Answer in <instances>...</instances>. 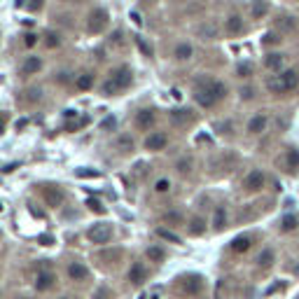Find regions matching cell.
<instances>
[{
    "mask_svg": "<svg viewBox=\"0 0 299 299\" xmlns=\"http://www.w3.org/2000/svg\"><path fill=\"white\" fill-rule=\"evenodd\" d=\"M145 276H147V271H145V264H143V262H136V264H131V269H129V281H131L133 285H140V283H145Z\"/></svg>",
    "mask_w": 299,
    "mask_h": 299,
    "instance_id": "cell-9",
    "label": "cell"
},
{
    "mask_svg": "<svg viewBox=\"0 0 299 299\" xmlns=\"http://www.w3.org/2000/svg\"><path fill=\"white\" fill-rule=\"evenodd\" d=\"M201 288H204V281H201L199 276H187L183 278V290L187 294H199Z\"/></svg>",
    "mask_w": 299,
    "mask_h": 299,
    "instance_id": "cell-10",
    "label": "cell"
},
{
    "mask_svg": "<svg viewBox=\"0 0 299 299\" xmlns=\"http://www.w3.org/2000/svg\"><path fill=\"white\" fill-rule=\"evenodd\" d=\"M206 87H208L213 94L217 96V101H222L225 96H227V87H225L222 82H217V80H206Z\"/></svg>",
    "mask_w": 299,
    "mask_h": 299,
    "instance_id": "cell-21",
    "label": "cell"
},
{
    "mask_svg": "<svg viewBox=\"0 0 299 299\" xmlns=\"http://www.w3.org/2000/svg\"><path fill=\"white\" fill-rule=\"evenodd\" d=\"M173 56H176L178 61H187L189 56H192V47H189L187 42L178 44V47H176V52H173Z\"/></svg>",
    "mask_w": 299,
    "mask_h": 299,
    "instance_id": "cell-22",
    "label": "cell"
},
{
    "mask_svg": "<svg viewBox=\"0 0 299 299\" xmlns=\"http://www.w3.org/2000/svg\"><path fill=\"white\" fill-rule=\"evenodd\" d=\"M283 63H285V56L278 54V52H271V54H266V59H264V66L269 68V70H276V72H281Z\"/></svg>",
    "mask_w": 299,
    "mask_h": 299,
    "instance_id": "cell-11",
    "label": "cell"
},
{
    "mask_svg": "<svg viewBox=\"0 0 299 299\" xmlns=\"http://www.w3.org/2000/svg\"><path fill=\"white\" fill-rule=\"evenodd\" d=\"M106 26H108V12H106V10L91 12V17H89V31H94V33H101V31H103Z\"/></svg>",
    "mask_w": 299,
    "mask_h": 299,
    "instance_id": "cell-5",
    "label": "cell"
},
{
    "mask_svg": "<svg viewBox=\"0 0 299 299\" xmlns=\"http://www.w3.org/2000/svg\"><path fill=\"white\" fill-rule=\"evenodd\" d=\"M294 227H297V217H294V215H285V217H283V229H285V232H292Z\"/></svg>",
    "mask_w": 299,
    "mask_h": 299,
    "instance_id": "cell-31",
    "label": "cell"
},
{
    "mask_svg": "<svg viewBox=\"0 0 299 299\" xmlns=\"http://www.w3.org/2000/svg\"><path fill=\"white\" fill-rule=\"evenodd\" d=\"M257 262H260L262 266H271V264H273V250L264 248V250L260 253V257H257Z\"/></svg>",
    "mask_w": 299,
    "mask_h": 299,
    "instance_id": "cell-30",
    "label": "cell"
},
{
    "mask_svg": "<svg viewBox=\"0 0 299 299\" xmlns=\"http://www.w3.org/2000/svg\"><path fill=\"white\" fill-rule=\"evenodd\" d=\"M21 299H28V297H21Z\"/></svg>",
    "mask_w": 299,
    "mask_h": 299,
    "instance_id": "cell-44",
    "label": "cell"
},
{
    "mask_svg": "<svg viewBox=\"0 0 299 299\" xmlns=\"http://www.w3.org/2000/svg\"><path fill=\"white\" fill-rule=\"evenodd\" d=\"M59 35H54V33H47V47H59Z\"/></svg>",
    "mask_w": 299,
    "mask_h": 299,
    "instance_id": "cell-38",
    "label": "cell"
},
{
    "mask_svg": "<svg viewBox=\"0 0 299 299\" xmlns=\"http://www.w3.org/2000/svg\"><path fill=\"white\" fill-rule=\"evenodd\" d=\"M119 147H122L124 152H127V150H133V140L129 138V136H122V138H119Z\"/></svg>",
    "mask_w": 299,
    "mask_h": 299,
    "instance_id": "cell-36",
    "label": "cell"
},
{
    "mask_svg": "<svg viewBox=\"0 0 299 299\" xmlns=\"http://www.w3.org/2000/svg\"><path fill=\"white\" fill-rule=\"evenodd\" d=\"M241 98H253V89H241Z\"/></svg>",
    "mask_w": 299,
    "mask_h": 299,
    "instance_id": "cell-41",
    "label": "cell"
},
{
    "mask_svg": "<svg viewBox=\"0 0 299 299\" xmlns=\"http://www.w3.org/2000/svg\"><path fill=\"white\" fill-rule=\"evenodd\" d=\"M253 70H255V68H253V63H241V66H238V75H241V78H250V75H253Z\"/></svg>",
    "mask_w": 299,
    "mask_h": 299,
    "instance_id": "cell-33",
    "label": "cell"
},
{
    "mask_svg": "<svg viewBox=\"0 0 299 299\" xmlns=\"http://www.w3.org/2000/svg\"><path fill=\"white\" fill-rule=\"evenodd\" d=\"M89 208H91V211H96V213H106V206L101 204V201H89Z\"/></svg>",
    "mask_w": 299,
    "mask_h": 299,
    "instance_id": "cell-37",
    "label": "cell"
},
{
    "mask_svg": "<svg viewBox=\"0 0 299 299\" xmlns=\"http://www.w3.org/2000/svg\"><path fill=\"white\" fill-rule=\"evenodd\" d=\"M199 35H204V38H208V40H215L217 38L215 23H201V26H199Z\"/></svg>",
    "mask_w": 299,
    "mask_h": 299,
    "instance_id": "cell-24",
    "label": "cell"
},
{
    "mask_svg": "<svg viewBox=\"0 0 299 299\" xmlns=\"http://www.w3.org/2000/svg\"><path fill=\"white\" fill-rule=\"evenodd\" d=\"M225 225H227V208H225V206H217L215 213H213V227L222 229Z\"/></svg>",
    "mask_w": 299,
    "mask_h": 299,
    "instance_id": "cell-20",
    "label": "cell"
},
{
    "mask_svg": "<svg viewBox=\"0 0 299 299\" xmlns=\"http://www.w3.org/2000/svg\"><path fill=\"white\" fill-rule=\"evenodd\" d=\"M157 234H159L161 238H166V241H173V243H180V238H178L173 232H168V229H157Z\"/></svg>",
    "mask_w": 299,
    "mask_h": 299,
    "instance_id": "cell-32",
    "label": "cell"
},
{
    "mask_svg": "<svg viewBox=\"0 0 299 299\" xmlns=\"http://www.w3.org/2000/svg\"><path fill=\"white\" fill-rule=\"evenodd\" d=\"M297 84H299L297 70H283V72L271 75V78L266 80V87H269V91H273V94H288V91L297 89Z\"/></svg>",
    "mask_w": 299,
    "mask_h": 299,
    "instance_id": "cell-1",
    "label": "cell"
},
{
    "mask_svg": "<svg viewBox=\"0 0 299 299\" xmlns=\"http://www.w3.org/2000/svg\"><path fill=\"white\" fill-rule=\"evenodd\" d=\"M155 189H157V192H168V189H171V183H168L166 178H161V180H157Z\"/></svg>",
    "mask_w": 299,
    "mask_h": 299,
    "instance_id": "cell-35",
    "label": "cell"
},
{
    "mask_svg": "<svg viewBox=\"0 0 299 299\" xmlns=\"http://www.w3.org/2000/svg\"><path fill=\"white\" fill-rule=\"evenodd\" d=\"M294 276H299V264H297V266H294Z\"/></svg>",
    "mask_w": 299,
    "mask_h": 299,
    "instance_id": "cell-42",
    "label": "cell"
},
{
    "mask_svg": "<svg viewBox=\"0 0 299 299\" xmlns=\"http://www.w3.org/2000/svg\"><path fill=\"white\" fill-rule=\"evenodd\" d=\"M250 248V236H238L232 241V250L234 253H245Z\"/></svg>",
    "mask_w": 299,
    "mask_h": 299,
    "instance_id": "cell-23",
    "label": "cell"
},
{
    "mask_svg": "<svg viewBox=\"0 0 299 299\" xmlns=\"http://www.w3.org/2000/svg\"><path fill=\"white\" fill-rule=\"evenodd\" d=\"M294 26H297V23H294L292 17H281V19H278V31H281V33L294 31Z\"/></svg>",
    "mask_w": 299,
    "mask_h": 299,
    "instance_id": "cell-27",
    "label": "cell"
},
{
    "mask_svg": "<svg viewBox=\"0 0 299 299\" xmlns=\"http://www.w3.org/2000/svg\"><path fill=\"white\" fill-rule=\"evenodd\" d=\"M189 166H192L189 161H180V164H178V171H180V173H187V171H189Z\"/></svg>",
    "mask_w": 299,
    "mask_h": 299,
    "instance_id": "cell-39",
    "label": "cell"
},
{
    "mask_svg": "<svg viewBox=\"0 0 299 299\" xmlns=\"http://www.w3.org/2000/svg\"><path fill=\"white\" fill-rule=\"evenodd\" d=\"M75 87H78L80 91H89V89L94 87V75H91V72H82V75H78Z\"/></svg>",
    "mask_w": 299,
    "mask_h": 299,
    "instance_id": "cell-19",
    "label": "cell"
},
{
    "mask_svg": "<svg viewBox=\"0 0 299 299\" xmlns=\"http://www.w3.org/2000/svg\"><path fill=\"white\" fill-rule=\"evenodd\" d=\"M110 238H112V227L110 225H106V222H96L94 227L89 229V241L96 243V245L108 243Z\"/></svg>",
    "mask_w": 299,
    "mask_h": 299,
    "instance_id": "cell-3",
    "label": "cell"
},
{
    "mask_svg": "<svg viewBox=\"0 0 299 299\" xmlns=\"http://www.w3.org/2000/svg\"><path fill=\"white\" fill-rule=\"evenodd\" d=\"M266 12H269V3H266V0H253V7H250V14H253V19L266 17Z\"/></svg>",
    "mask_w": 299,
    "mask_h": 299,
    "instance_id": "cell-18",
    "label": "cell"
},
{
    "mask_svg": "<svg viewBox=\"0 0 299 299\" xmlns=\"http://www.w3.org/2000/svg\"><path fill=\"white\" fill-rule=\"evenodd\" d=\"M189 232H192L194 236L204 234V232H206V222L201 220V217H192V220H189Z\"/></svg>",
    "mask_w": 299,
    "mask_h": 299,
    "instance_id": "cell-25",
    "label": "cell"
},
{
    "mask_svg": "<svg viewBox=\"0 0 299 299\" xmlns=\"http://www.w3.org/2000/svg\"><path fill=\"white\" fill-rule=\"evenodd\" d=\"M42 194H44V199L49 201L52 206H59V204L63 201V192H61L59 187H44Z\"/></svg>",
    "mask_w": 299,
    "mask_h": 299,
    "instance_id": "cell-16",
    "label": "cell"
},
{
    "mask_svg": "<svg viewBox=\"0 0 299 299\" xmlns=\"http://www.w3.org/2000/svg\"><path fill=\"white\" fill-rule=\"evenodd\" d=\"M136 124H138V129H150L152 124H155V112L152 110H140L138 115H136Z\"/></svg>",
    "mask_w": 299,
    "mask_h": 299,
    "instance_id": "cell-15",
    "label": "cell"
},
{
    "mask_svg": "<svg viewBox=\"0 0 299 299\" xmlns=\"http://www.w3.org/2000/svg\"><path fill=\"white\" fill-rule=\"evenodd\" d=\"M40 68H42V61H40L38 56H28L26 61L21 63V75H35Z\"/></svg>",
    "mask_w": 299,
    "mask_h": 299,
    "instance_id": "cell-13",
    "label": "cell"
},
{
    "mask_svg": "<svg viewBox=\"0 0 299 299\" xmlns=\"http://www.w3.org/2000/svg\"><path fill=\"white\" fill-rule=\"evenodd\" d=\"M196 101H199V106L211 108V106H215V103H217V96L213 94L211 89L206 87V82H204V84H199V87H196Z\"/></svg>",
    "mask_w": 299,
    "mask_h": 299,
    "instance_id": "cell-6",
    "label": "cell"
},
{
    "mask_svg": "<svg viewBox=\"0 0 299 299\" xmlns=\"http://www.w3.org/2000/svg\"><path fill=\"white\" fill-rule=\"evenodd\" d=\"M68 276H70L72 281H87L89 269L84 264H80V262H72V264L68 266Z\"/></svg>",
    "mask_w": 299,
    "mask_h": 299,
    "instance_id": "cell-12",
    "label": "cell"
},
{
    "mask_svg": "<svg viewBox=\"0 0 299 299\" xmlns=\"http://www.w3.org/2000/svg\"><path fill=\"white\" fill-rule=\"evenodd\" d=\"M171 119L176 124H183V122H189V119H192V115H189V110H173L171 112Z\"/></svg>",
    "mask_w": 299,
    "mask_h": 299,
    "instance_id": "cell-29",
    "label": "cell"
},
{
    "mask_svg": "<svg viewBox=\"0 0 299 299\" xmlns=\"http://www.w3.org/2000/svg\"><path fill=\"white\" fill-rule=\"evenodd\" d=\"M266 122H269V119H266V115H255L248 122V131L250 133H262L266 129Z\"/></svg>",
    "mask_w": 299,
    "mask_h": 299,
    "instance_id": "cell-17",
    "label": "cell"
},
{
    "mask_svg": "<svg viewBox=\"0 0 299 299\" xmlns=\"http://www.w3.org/2000/svg\"><path fill=\"white\" fill-rule=\"evenodd\" d=\"M166 222H171V225H180V222H183V215H180V213H176V211H171V213H166Z\"/></svg>",
    "mask_w": 299,
    "mask_h": 299,
    "instance_id": "cell-34",
    "label": "cell"
},
{
    "mask_svg": "<svg viewBox=\"0 0 299 299\" xmlns=\"http://www.w3.org/2000/svg\"><path fill=\"white\" fill-rule=\"evenodd\" d=\"M131 82H133V72H131V68H127V66L117 68V70L112 72V78L108 80L106 84H103V94H106V96H112V94H117V91L127 89Z\"/></svg>",
    "mask_w": 299,
    "mask_h": 299,
    "instance_id": "cell-2",
    "label": "cell"
},
{
    "mask_svg": "<svg viewBox=\"0 0 299 299\" xmlns=\"http://www.w3.org/2000/svg\"><path fill=\"white\" fill-rule=\"evenodd\" d=\"M147 260L155 262V264L164 262V250H161L159 245H152V248H147Z\"/></svg>",
    "mask_w": 299,
    "mask_h": 299,
    "instance_id": "cell-26",
    "label": "cell"
},
{
    "mask_svg": "<svg viewBox=\"0 0 299 299\" xmlns=\"http://www.w3.org/2000/svg\"><path fill=\"white\" fill-rule=\"evenodd\" d=\"M264 173L262 171H250L248 176H245V180H243V187H245V192H257V189H262L264 187Z\"/></svg>",
    "mask_w": 299,
    "mask_h": 299,
    "instance_id": "cell-4",
    "label": "cell"
},
{
    "mask_svg": "<svg viewBox=\"0 0 299 299\" xmlns=\"http://www.w3.org/2000/svg\"><path fill=\"white\" fill-rule=\"evenodd\" d=\"M54 273H49V271H40L38 276H35V288L38 290H49L52 285H54Z\"/></svg>",
    "mask_w": 299,
    "mask_h": 299,
    "instance_id": "cell-14",
    "label": "cell"
},
{
    "mask_svg": "<svg viewBox=\"0 0 299 299\" xmlns=\"http://www.w3.org/2000/svg\"><path fill=\"white\" fill-rule=\"evenodd\" d=\"M35 42H38V35H33V33H28L26 35V44H28V47H33V44Z\"/></svg>",
    "mask_w": 299,
    "mask_h": 299,
    "instance_id": "cell-40",
    "label": "cell"
},
{
    "mask_svg": "<svg viewBox=\"0 0 299 299\" xmlns=\"http://www.w3.org/2000/svg\"><path fill=\"white\" fill-rule=\"evenodd\" d=\"M241 31H243V19L238 14H232V17L225 19V33L227 35H238Z\"/></svg>",
    "mask_w": 299,
    "mask_h": 299,
    "instance_id": "cell-8",
    "label": "cell"
},
{
    "mask_svg": "<svg viewBox=\"0 0 299 299\" xmlns=\"http://www.w3.org/2000/svg\"><path fill=\"white\" fill-rule=\"evenodd\" d=\"M285 159H288V166L292 168H299V150H294V147H290L288 150V155H285Z\"/></svg>",
    "mask_w": 299,
    "mask_h": 299,
    "instance_id": "cell-28",
    "label": "cell"
},
{
    "mask_svg": "<svg viewBox=\"0 0 299 299\" xmlns=\"http://www.w3.org/2000/svg\"><path fill=\"white\" fill-rule=\"evenodd\" d=\"M166 145H168V136H166V133H161V131L150 133L147 140H145V147L152 150V152H157V150H164Z\"/></svg>",
    "mask_w": 299,
    "mask_h": 299,
    "instance_id": "cell-7",
    "label": "cell"
},
{
    "mask_svg": "<svg viewBox=\"0 0 299 299\" xmlns=\"http://www.w3.org/2000/svg\"><path fill=\"white\" fill-rule=\"evenodd\" d=\"M61 299H70V297H61Z\"/></svg>",
    "mask_w": 299,
    "mask_h": 299,
    "instance_id": "cell-43",
    "label": "cell"
}]
</instances>
